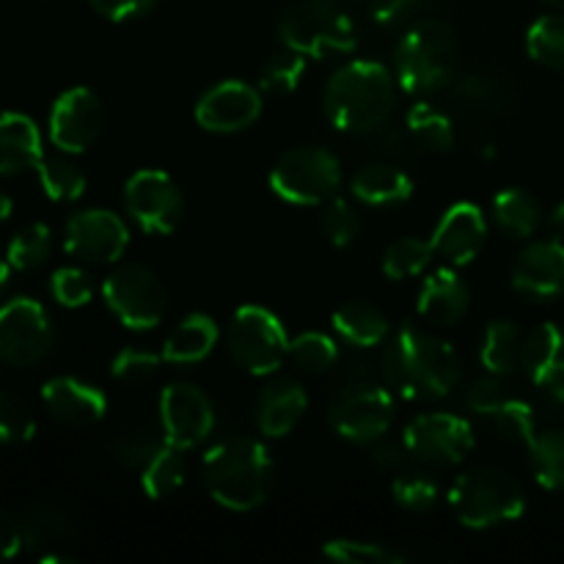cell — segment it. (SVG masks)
Masks as SVG:
<instances>
[{
	"mask_svg": "<svg viewBox=\"0 0 564 564\" xmlns=\"http://www.w3.org/2000/svg\"><path fill=\"white\" fill-rule=\"evenodd\" d=\"M380 375L405 400H438L452 394L463 378L455 347L441 336L402 325L386 345Z\"/></svg>",
	"mask_w": 564,
	"mask_h": 564,
	"instance_id": "cell-1",
	"label": "cell"
},
{
	"mask_svg": "<svg viewBox=\"0 0 564 564\" xmlns=\"http://www.w3.org/2000/svg\"><path fill=\"white\" fill-rule=\"evenodd\" d=\"M397 105V83L378 61H350L325 88V116L352 135H369L389 124Z\"/></svg>",
	"mask_w": 564,
	"mask_h": 564,
	"instance_id": "cell-2",
	"label": "cell"
},
{
	"mask_svg": "<svg viewBox=\"0 0 564 564\" xmlns=\"http://www.w3.org/2000/svg\"><path fill=\"white\" fill-rule=\"evenodd\" d=\"M204 485L220 507L235 512L257 510L273 488V460L264 444L235 435L204 455Z\"/></svg>",
	"mask_w": 564,
	"mask_h": 564,
	"instance_id": "cell-3",
	"label": "cell"
},
{
	"mask_svg": "<svg viewBox=\"0 0 564 564\" xmlns=\"http://www.w3.org/2000/svg\"><path fill=\"white\" fill-rule=\"evenodd\" d=\"M460 66V42L444 20H416L394 50V75L408 94L449 88Z\"/></svg>",
	"mask_w": 564,
	"mask_h": 564,
	"instance_id": "cell-4",
	"label": "cell"
},
{
	"mask_svg": "<svg viewBox=\"0 0 564 564\" xmlns=\"http://www.w3.org/2000/svg\"><path fill=\"white\" fill-rule=\"evenodd\" d=\"M449 507L468 529H494L527 512V494L510 471L485 466L460 474L449 488Z\"/></svg>",
	"mask_w": 564,
	"mask_h": 564,
	"instance_id": "cell-5",
	"label": "cell"
},
{
	"mask_svg": "<svg viewBox=\"0 0 564 564\" xmlns=\"http://www.w3.org/2000/svg\"><path fill=\"white\" fill-rule=\"evenodd\" d=\"M281 42L306 58H328L358 47L356 22L341 0H292L279 22Z\"/></svg>",
	"mask_w": 564,
	"mask_h": 564,
	"instance_id": "cell-6",
	"label": "cell"
},
{
	"mask_svg": "<svg viewBox=\"0 0 564 564\" xmlns=\"http://www.w3.org/2000/svg\"><path fill=\"white\" fill-rule=\"evenodd\" d=\"M270 187L290 204L325 207L341 187V163L323 147L290 149L270 169Z\"/></svg>",
	"mask_w": 564,
	"mask_h": 564,
	"instance_id": "cell-7",
	"label": "cell"
},
{
	"mask_svg": "<svg viewBox=\"0 0 564 564\" xmlns=\"http://www.w3.org/2000/svg\"><path fill=\"white\" fill-rule=\"evenodd\" d=\"M397 416L394 394L389 386L369 380H350L330 402V427L352 444H375L386 438Z\"/></svg>",
	"mask_w": 564,
	"mask_h": 564,
	"instance_id": "cell-8",
	"label": "cell"
},
{
	"mask_svg": "<svg viewBox=\"0 0 564 564\" xmlns=\"http://www.w3.org/2000/svg\"><path fill=\"white\" fill-rule=\"evenodd\" d=\"M229 352L246 372L273 375L290 358V336L270 308L242 306L229 323Z\"/></svg>",
	"mask_w": 564,
	"mask_h": 564,
	"instance_id": "cell-9",
	"label": "cell"
},
{
	"mask_svg": "<svg viewBox=\"0 0 564 564\" xmlns=\"http://www.w3.org/2000/svg\"><path fill=\"white\" fill-rule=\"evenodd\" d=\"M102 297L121 325L132 330L158 328L169 308V292L158 273L143 264H119L105 279Z\"/></svg>",
	"mask_w": 564,
	"mask_h": 564,
	"instance_id": "cell-10",
	"label": "cell"
},
{
	"mask_svg": "<svg viewBox=\"0 0 564 564\" xmlns=\"http://www.w3.org/2000/svg\"><path fill=\"white\" fill-rule=\"evenodd\" d=\"M53 350V323L33 297L0 303V358L11 367H33Z\"/></svg>",
	"mask_w": 564,
	"mask_h": 564,
	"instance_id": "cell-11",
	"label": "cell"
},
{
	"mask_svg": "<svg viewBox=\"0 0 564 564\" xmlns=\"http://www.w3.org/2000/svg\"><path fill=\"white\" fill-rule=\"evenodd\" d=\"M402 441L424 466H457L474 452L477 435L468 419L455 413H422L408 424Z\"/></svg>",
	"mask_w": 564,
	"mask_h": 564,
	"instance_id": "cell-12",
	"label": "cell"
},
{
	"mask_svg": "<svg viewBox=\"0 0 564 564\" xmlns=\"http://www.w3.org/2000/svg\"><path fill=\"white\" fill-rule=\"evenodd\" d=\"M127 213L147 235H171L185 215L180 185L165 171L143 169L127 180Z\"/></svg>",
	"mask_w": 564,
	"mask_h": 564,
	"instance_id": "cell-13",
	"label": "cell"
},
{
	"mask_svg": "<svg viewBox=\"0 0 564 564\" xmlns=\"http://www.w3.org/2000/svg\"><path fill=\"white\" fill-rule=\"evenodd\" d=\"M127 246H130V229L110 209H83L66 220L64 248L80 262H119Z\"/></svg>",
	"mask_w": 564,
	"mask_h": 564,
	"instance_id": "cell-14",
	"label": "cell"
},
{
	"mask_svg": "<svg viewBox=\"0 0 564 564\" xmlns=\"http://www.w3.org/2000/svg\"><path fill=\"white\" fill-rule=\"evenodd\" d=\"M105 124L102 99L91 88H69L50 110V141L66 154H80L99 138Z\"/></svg>",
	"mask_w": 564,
	"mask_h": 564,
	"instance_id": "cell-15",
	"label": "cell"
},
{
	"mask_svg": "<svg viewBox=\"0 0 564 564\" xmlns=\"http://www.w3.org/2000/svg\"><path fill=\"white\" fill-rule=\"evenodd\" d=\"M160 424L169 444L193 449L209 438L215 427V411L209 397L193 383H174L160 397Z\"/></svg>",
	"mask_w": 564,
	"mask_h": 564,
	"instance_id": "cell-16",
	"label": "cell"
},
{
	"mask_svg": "<svg viewBox=\"0 0 564 564\" xmlns=\"http://www.w3.org/2000/svg\"><path fill=\"white\" fill-rule=\"evenodd\" d=\"M468 408L479 416H488L490 422L499 427L501 435L518 441V444L527 446L529 441L538 433V422H534V411L529 402L518 400L507 391L505 378L499 375H490L488 378H479L477 383L468 389L466 397Z\"/></svg>",
	"mask_w": 564,
	"mask_h": 564,
	"instance_id": "cell-17",
	"label": "cell"
},
{
	"mask_svg": "<svg viewBox=\"0 0 564 564\" xmlns=\"http://www.w3.org/2000/svg\"><path fill=\"white\" fill-rule=\"evenodd\" d=\"M262 113V94L242 80H226L209 88L196 105V121L209 132H240Z\"/></svg>",
	"mask_w": 564,
	"mask_h": 564,
	"instance_id": "cell-18",
	"label": "cell"
},
{
	"mask_svg": "<svg viewBox=\"0 0 564 564\" xmlns=\"http://www.w3.org/2000/svg\"><path fill=\"white\" fill-rule=\"evenodd\" d=\"M512 286L529 301H554L564 295V242L560 237L538 240L518 253Z\"/></svg>",
	"mask_w": 564,
	"mask_h": 564,
	"instance_id": "cell-19",
	"label": "cell"
},
{
	"mask_svg": "<svg viewBox=\"0 0 564 564\" xmlns=\"http://www.w3.org/2000/svg\"><path fill=\"white\" fill-rule=\"evenodd\" d=\"M488 240V220L474 202L452 204L438 220L433 235V246L438 257L449 264H468L479 257Z\"/></svg>",
	"mask_w": 564,
	"mask_h": 564,
	"instance_id": "cell-20",
	"label": "cell"
},
{
	"mask_svg": "<svg viewBox=\"0 0 564 564\" xmlns=\"http://www.w3.org/2000/svg\"><path fill=\"white\" fill-rule=\"evenodd\" d=\"M42 402L55 422L66 427H88L97 424L108 411L102 391L77 378H53L44 383Z\"/></svg>",
	"mask_w": 564,
	"mask_h": 564,
	"instance_id": "cell-21",
	"label": "cell"
},
{
	"mask_svg": "<svg viewBox=\"0 0 564 564\" xmlns=\"http://www.w3.org/2000/svg\"><path fill=\"white\" fill-rule=\"evenodd\" d=\"M471 306V290L452 268H438L424 279L419 292V314L433 325L449 328L460 323Z\"/></svg>",
	"mask_w": 564,
	"mask_h": 564,
	"instance_id": "cell-22",
	"label": "cell"
},
{
	"mask_svg": "<svg viewBox=\"0 0 564 564\" xmlns=\"http://www.w3.org/2000/svg\"><path fill=\"white\" fill-rule=\"evenodd\" d=\"M308 408V397L303 386L292 378H279L264 386L257 405V424L268 438H284L301 424Z\"/></svg>",
	"mask_w": 564,
	"mask_h": 564,
	"instance_id": "cell-23",
	"label": "cell"
},
{
	"mask_svg": "<svg viewBox=\"0 0 564 564\" xmlns=\"http://www.w3.org/2000/svg\"><path fill=\"white\" fill-rule=\"evenodd\" d=\"M521 367L540 389H554L564 380V330L556 323H540L523 336Z\"/></svg>",
	"mask_w": 564,
	"mask_h": 564,
	"instance_id": "cell-24",
	"label": "cell"
},
{
	"mask_svg": "<svg viewBox=\"0 0 564 564\" xmlns=\"http://www.w3.org/2000/svg\"><path fill=\"white\" fill-rule=\"evenodd\" d=\"M42 135L25 113H0V176L20 174L42 163Z\"/></svg>",
	"mask_w": 564,
	"mask_h": 564,
	"instance_id": "cell-25",
	"label": "cell"
},
{
	"mask_svg": "<svg viewBox=\"0 0 564 564\" xmlns=\"http://www.w3.org/2000/svg\"><path fill=\"white\" fill-rule=\"evenodd\" d=\"M17 521H20L22 543L28 549L42 551V554L75 538V521H72V516L64 507L50 499L31 501Z\"/></svg>",
	"mask_w": 564,
	"mask_h": 564,
	"instance_id": "cell-26",
	"label": "cell"
},
{
	"mask_svg": "<svg viewBox=\"0 0 564 564\" xmlns=\"http://www.w3.org/2000/svg\"><path fill=\"white\" fill-rule=\"evenodd\" d=\"M350 187L352 196L369 207H389V204H402L413 196L411 176L389 163L364 165L361 171H356Z\"/></svg>",
	"mask_w": 564,
	"mask_h": 564,
	"instance_id": "cell-27",
	"label": "cell"
},
{
	"mask_svg": "<svg viewBox=\"0 0 564 564\" xmlns=\"http://www.w3.org/2000/svg\"><path fill=\"white\" fill-rule=\"evenodd\" d=\"M334 330L352 347H378L391 336V325L378 306L347 301L334 312Z\"/></svg>",
	"mask_w": 564,
	"mask_h": 564,
	"instance_id": "cell-28",
	"label": "cell"
},
{
	"mask_svg": "<svg viewBox=\"0 0 564 564\" xmlns=\"http://www.w3.org/2000/svg\"><path fill=\"white\" fill-rule=\"evenodd\" d=\"M218 325L207 314H191L174 328V334L165 339L163 358L165 364H198L215 350L218 345Z\"/></svg>",
	"mask_w": 564,
	"mask_h": 564,
	"instance_id": "cell-29",
	"label": "cell"
},
{
	"mask_svg": "<svg viewBox=\"0 0 564 564\" xmlns=\"http://www.w3.org/2000/svg\"><path fill=\"white\" fill-rule=\"evenodd\" d=\"M494 220L516 240H529L543 226V207L523 187H505L494 198Z\"/></svg>",
	"mask_w": 564,
	"mask_h": 564,
	"instance_id": "cell-30",
	"label": "cell"
},
{
	"mask_svg": "<svg viewBox=\"0 0 564 564\" xmlns=\"http://www.w3.org/2000/svg\"><path fill=\"white\" fill-rule=\"evenodd\" d=\"M523 334L512 319H494L485 328L482 347H479V361L490 375L510 378L521 367Z\"/></svg>",
	"mask_w": 564,
	"mask_h": 564,
	"instance_id": "cell-31",
	"label": "cell"
},
{
	"mask_svg": "<svg viewBox=\"0 0 564 564\" xmlns=\"http://www.w3.org/2000/svg\"><path fill=\"white\" fill-rule=\"evenodd\" d=\"M185 482V449L165 441L158 455L141 468V488L149 499H165Z\"/></svg>",
	"mask_w": 564,
	"mask_h": 564,
	"instance_id": "cell-32",
	"label": "cell"
},
{
	"mask_svg": "<svg viewBox=\"0 0 564 564\" xmlns=\"http://www.w3.org/2000/svg\"><path fill=\"white\" fill-rule=\"evenodd\" d=\"M391 496L400 507L411 512H427L438 505L441 485L433 474L424 468V463L413 460L394 471V482H391Z\"/></svg>",
	"mask_w": 564,
	"mask_h": 564,
	"instance_id": "cell-33",
	"label": "cell"
},
{
	"mask_svg": "<svg viewBox=\"0 0 564 564\" xmlns=\"http://www.w3.org/2000/svg\"><path fill=\"white\" fill-rule=\"evenodd\" d=\"M449 88L463 108H471L477 113H501L510 105V91H507L505 83L494 75H485V72L457 75Z\"/></svg>",
	"mask_w": 564,
	"mask_h": 564,
	"instance_id": "cell-34",
	"label": "cell"
},
{
	"mask_svg": "<svg viewBox=\"0 0 564 564\" xmlns=\"http://www.w3.org/2000/svg\"><path fill=\"white\" fill-rule=\"evenodd\" d=\"M527 449L538 482L549 490H564V430H538Z\"/></svg>",
	"mask_w": 564,
	"mask_h": 564,
	"instance_id": "cell-35",
	"label": "cell"
},
{
	"mask_svg": "<svg viewBox=\"0 0 564 564\" xmlns=\"http://www.w3.org/2000/svg\"><path fill=\"white\" fill-rule=\"evenodd\" d=\"M408 135L419 143V147L430 149V152H449L455 147V124L449 116L441 108L430 102H416L408 110Z\"/></svg>",
	"mask_w": 564,
	"mask_h": 564,
	"instance_id": "cell-36",
	"label": "cell"
},
{
	"mask_svg": "<svg viewBox=\"0 0 564 564\" xmlns=\"http://www.w3.org/2000/svg\"><path fill=\"white\" fill-rule=\"evenodd\" d=\"M36 174L39 182H42L44 196L53 198V202H77L86 193V174H83V169L75 160L66 158V152L42 158V163L36 165Z\"/></svg>",
	"mask_w": 564,
	"mask_h": 564,
	"instance_id": "cell-37",
	"label": "cell"
},
{
	"mask_svg": "<svg viewBox=\"0 0 564 564\" xmlns=\"http://www.w3.org/2000/svg\"><path fill=\"white\" fill-rule=\"evenodd\" d=\"M433 257H435L433 240H422V237H402V240L391 242V246L386 248L383 273L394 281L413 279V275L427 270V264L433 262Z\"/></svg>",
	"mask_w": 564,
	"mask_h": 564,
	"instance_id": "cell-38",
	"label": "cell"
},
{
	"mask_svg": "<svg viewBox=\"0 0 564 564\" xmlns=\"http://www.w3.org/2000/svg\"><path fill=\"white\" fill-rule=\"evenodd\" d=\"M527 50L538 64L564 69V14H545L529 28Z\"/></svg>",
	"mask_w": 564,
	"mask_h": 564,
	"instance_id": "cell-39",
	"label": "cell"
},
{
	"mask_svg": "<svg viewBox=\"0 0 564 564\" xmlns=\"http://www.w3.org/2000/svg\"><path fill=\"white\" fill-rule=\"evenodd\" d=\"M50 251H53V235L47 226L28 224L11 237L6 248V262L11 264V270H36L39 264L47 262Z\"/></svg>",
	"mask_w": 564,
	"mask_h": 564,
	"instance_id": "cell-40",
	"label": "cell"
},
{
	"mask_svg": "<svg viewBox=\"0 0 564 564\" xmlns=\"http://www.w3.org/2000/svg\"><path fill=\"white\" fill-rule=\"evenodd\" d=\"M290 358L295 361L297 369L303 372H328L339 361V347L330 336L319 334V330H308V334L290 339Z\"/></svg>",
	"mask_w": 564,
	"mask_h": 564,
	"instance_id": "cell-41",
	"label": "cell"
},
{
	"mask_svg": "<svg viewBox=\"0 0 564 564\" xmlns=\"http://www.w3.org/2000/svg\"><path fill=\"white\" fill-rule=\"evenodd\" d=\"M303 72H306V55L295 53V50L275 53L259 69V88L268 94H292L301 86Z\"/></svg>",
	"mask_w": 564,
	"mask_h": 564,
	"instance_id": "cell-42",
	"label": "cell"
},
{
	"mask_svg": "<svg viewBox=\"0 0 564 564\" xmlns=\"http://www.w3.org/2000/svg\"><path fill=\"white\" fill-rule=\"evenodd\" d=\"M328 560L345 564H402L408 562L405 554L389 549L383 543H367V540H328L323 549Z\"/></svg>",
	"mask_w": 564,
	"mask_h": 564,
	"instance_id": "cell-43",
	"label": "cell"
},
{
	"mask_svg": "<svg viewBox=\"0 0 564 564\" xmlns=\"http://www.w3.org/2000/svg\"><path fill=\"white\" fill-rule=\"evenodd\" d=\"M319 226H323V235L328 237V242H334L336 248H347L361 235V215L345 198H330L319 215Z\"/></svg>",
	"mask_w": 564,
	"mask_h": 564,
	"instance_id": "cell-44",
	"label": "cell"
},
{
	"mask_svg": "<svg viewBox=\"0 0 564 564\" xmlns=\"http://www.w3.org/2000/svg\"><path fill=\"white\" fill-rule=\"evenodd\" d=\"M36 433V419L22 397L0 391V441L3 444H25Z\"/></svg>",
	"mask_w": 564,
	"mask_h": 564,
	"instance_id": "cell-45",
	"label": "cell"
},
{
	"mask_svg": "<svg viewBox=\"0 0 564 564\" xmlns=\"http://www.w3.org/2000/svg\"><path fill=\"white\" fill-rule=\"evenodd\" d=\"M163 444L165 438L160 441L158 435H154V430L132 427L124 430V433L113 441V457L116 463L124 468H143L154 455H158V449Z\"/></svg>",
	"mask_w": 564,
	"mask_h": 564,
	"instance_id": "cell-46",
	"label": "cell"
},
{
	"mask_svg": "<svg viewBox=\"0 0 564 564\" xmlns=\"http://www.w3.org/2000/svg\"><path fill=\"white\" fill-rule=\"evenodd\" d=\"M160 364H165L163 352L152 350H138V347H124V350L116 352L113 358V372L116 380L121 383H143V380H152L160 372Z\"/></svg>",
	"mask_w": 564,
	"mask_h": 564,
	"instance_id": "cell-47",
	"label": "cell"
},
{
	"mask_svg": "<svg viewBox=\"0 0 564 564\" xmlns=\"http://www.w3.org/2000/svg\"><path fill=\"white\" fill-rule=\"evenodd\" d=\"M50 292H53V297L61 306L80 308L86 303H91L94 297L91 275L83 273L80 268H61L50 279Z\"/></svg>",
	"mask_w": 564,
	"mask_h": 564,
	"instance_id": "cell-48",
	"label": "cell"
},
{
	"mask_svg": "<svg viewBox=\"0 0 564 564\" xmlns=\"http://www.w3.org/2000/svg\"><path fill=\"white\" fill-rule=\"evenodd\" d=\"M430 0H375L372 22L378 28H400L413 25L419 20Z\"/></svg>",
	"mask_w": 564,
	"mask_h": 564,
	"instance_id": "cell-49",
	"label": "cell"
},
{
	"mask_svg": "<svg viewBox=\"0 0 564 564\" xmlns=\"http://www.w3.org/2000/svg\"><path fill=\"white\" fill-rule=\"evenodd\" d=\"M372 460L375 466L383 468V471H400L402 466L413 463L411 449H408L405 441H383L378 438L375 441V449H372Z\"/></svg>",
	"mask_w": 564,
	"mask_h": 564,
	"instance_id": "cell-50",
	"label": "cell"
},
{
	"mask_svg": "<svg viewBox=\"0 0 564 564\" xmlns=\"http://www.w3.org/2000/svg\"><path fill=\"white\" fill-rule=\"evenodd\" d=\"M91 6L105 17V20L124 22L147 14L154 6V0H91Z\"/></svg>",
	"mask_w": 564,
	"mask_h": 564,
	"instance_id": "cell-51",
	"label": "cell"
},
{
	"mask_svg": "<svg viewBox=\"0 0 564 564\" xmlns=\"http://www.w3.org/2000/svg\"><path fill=\"white\" fill-rule=\"evenodd\" d=\"M22 532H20V521L11 518L9 512L0 510V562L11 560L17 551L22 549Z\"/></svg>",
	"mask_w": 564,
	"mask_h": 564,
	"instance_id": "cell-52",
	"label": "cell"
},
{
	"mask_svg": "<svg viewBox=\"0 0 564 564\" xmlns=\"http://www.w3.org/2000/svg\"><path fill=\"white\" fill-rule=\"evenodd\" d=\"M549 226H551V231H554V237H560L562 240L564 237V202H560L554 209H551Z\"/></svg>",
	"mask_w": 564,
	"mask_h": 564,
	"instance_id": "cell-53",
	"label": "cell"
},
{
	"mask_svg": "<svg viewBox=\"0 0 564 564\" xmlns=\"http://www.w3.org/2000/svg\"><path fill=\"white\" fill-rule=\"evenodd\" d=\"M549 391H551V405H554L556 411L564 413V380L560 386H554V389H549Z\"/></svg>",
	"mask_w": 564,
	"mask_h": 564,
	"instance_id": "cell-54",
	"label": "cell"
},
{
	"mask_svg": "<svg viewBox=\"0 0 564 564\" xmlns=\"http://www.w3.org/2000/svg\"><path fill=\"white\" fill-rule=\"evenodd\" d=\"M11 209H14V204H11V198L0 191V224H6V220L11 218Z\"/></svg>",
	"mask_w": 564,
	"mask_h": 564,
	"instance_id": "cell-55",
	"label": "cell"
},
{
	"mask_svg": "<svg viewBox=\"0 0 564 564\" xmlns=\"http://www.w3.org/2000/svg\"><path fill=\"white\" fill-rule=\"evenodd\" d=\"M9 273H11V264L6 262V259H0V295H3L6 286H9Z\"/></svg>",
	"mask_w": 564,
	"mask_h": 564,
	"instance_id": "cell-56",
	"label": "cell"
},
{
	"mask_svg": "<svg viewBox=\"0 0 564 564\" xmlns=\"http://www.w3.org/2000/svg\"><path fill=\"white\" fill-rule=\"evenodd\" d=\"M545 3H551V6H556V9H564V0H545Z\"/></svg>",
	"mask_w": 564,
	"mask_h": 564,
	"instance_id": "cell-57",
	"label": "cell"
}]
</instances>
